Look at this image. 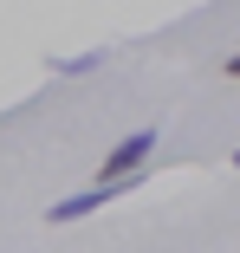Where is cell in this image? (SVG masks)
Wrapping results in <instances>:
<instances>
[{
    "instance_id": "6da1fadb",
    "label": "cell",
    "mask_w": 240,
    "mask_h": 253,
    "mask_svg": "<svg viewBox=\"0 0 240 253\" xmlns=\"http://www.w3.org/2000/svg\"><path fill=\"white\" fill-rule=\"evenodd\" d=\"M150 149H156V130H136V136H123V143H111V156H104V169H98V182H111V175H136L143 163H150Z\"/></svg>"
},
{
    "instance_id": "7a4b0ae2",
    "label": "cell",
    "mask_w": 240,
    "mask_h": 253,
    "mask_svg": "<svg viewBox=\"0 0 240 253\" xmlns=\"http://www.w3.org/2000/svg\"><path fill=\"white\" fill-rule=\"evenodd\" d=\"M98 59H104V52H78V59H59L52 72H65V78H78V72H91V65H98Z\"/></svg>"
},
{
    "instance_id": "3957f363",
    "label": "cell",
    "mask_w": 240,
    "mask_h": 253,
    "mask_svg": "<svg viewBox=\"0 0 240 253\" xmlns=\"http://www.w3.org/2000/svg\"><path fill=\"white\" fill-rule=\"evenodd\" d=\"M221 72H227V78H240V52H227V65H221Z\"/></svg>"
},
{
    "instance_id": "277c9868",
    "label": "cell",
    "mask_w": 240,
    "mask_h": 253,
    "mask_svg": "<svg viewBox=\"0 0 240 253\" xmlns=\"http://www.w3.org/2000/svg\"><path fill=\"white\" fill-rule=\"evenodd\" d=\"M234 169H240V149H234Z\"/></svg>"
}]
</instances>
